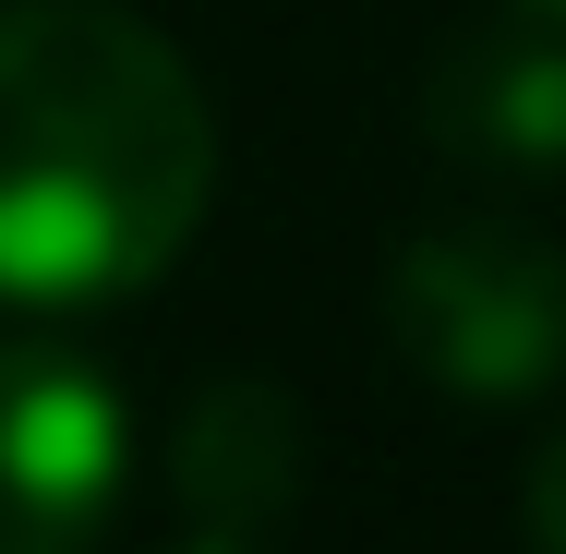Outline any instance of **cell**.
I'll use <instances>...</instances> for the list:
<instances>
[{
    "instance_id": "cell-2",
    "label": "cell",
    "mask_w": 566,
    "mask_h": 554,
    "mask_svg": "<svg viewBox=\"0 0 566 554\" xmlns=\"http://www.w3.org/2000/svg\"><path fill=\"white\" fill-rule=\"evenodd\" d=\"M386 337L447 398H543L566 374V253L506 218L410 229L386 265Z\"/></svg>"
},
{
    "instance_id": "cell-8",
    "label": "cell",
    "mask_w": 566,
    "mask_h": 554,
    "mask_svg": "<svg viewBox=\"0 0 566 554\" xmlns=\"http://www.w3.org/2000/svg\"><path fill=\"white\" fill-rule=\"evenodd\" d=\"M506 12H543V24H566V0H506Z\"/></svg>"
},
{
    "instance_id": "cell-4",
    "label": "cell",
    "mask_w": 566,
    "mask_h": 554,
    "mask_svg": "<svg viewBox=\"0 0 566 554\" xmlns=\"http://www.w3.org/2000/svg\"><path fill=\"white\" fill-rule=\"evenodd\" d=\"M422 133H434L447 169L555 181V169H566V24L506 12V24L447 36L434 73H422Z\"/></svg>"
},
{
    "instance_id": "cell-7",
    "label": "cell",
    "mask_w": 566,
    "mask_h": 554,
    "mask_svg": "<svg viewBox=\"0 0 566 554\" xmlns=\"http://www.w3.org/2000/svg\"><path fill=\"white\" fill-rule=\"evenodd\" d=\"M181 554H253V543H241V531H206V543H181Z\"/></svg>"
},
{
    "instance_id": "cell-1",
    "label": "cell",
    "mask_w": 566,
    "mask_h": 554,
    "mask_svg": "<svg viewBox=\"0 0 566 554\" xmlns=\"http://www.w3.org/2000/svg\"><path fill=\"white\" fill-rule=\"evenodd\" d=\"M218 206V109L120 0L0 12V302H133Z\"/></svg>"
},
{
    "instance_id": "cell-6",
    "label": "cell",
    "mask_w": 566,
    "mask_h": 554,
    "mask_svg": "<svg viewBox=\"0 0 566 554\" xmlns=\"http://www.w3.org/2000/svg\"><path fill=\"white\" fill-rule=\"evenodd\" d=\"M531 543L566 554V422H555V446L531 458Z\"/></svg>"
},
{
    "instance_id": "cell-3",
    "label": "cell",
    "mask_w": 566,
    "mask_h": 554,
    "mask_svg": "<svg viewBox=\"0 0 566 554\" xmlns=\"http://www.w3.org/2000/svg\"><path fill=\"white\" fill-rule=\"evenodd\" d=\"M133 494V398L73 337H0V554H97Z\"/></svg>"
},
{
    "instance_id": "cell-5",
    "label": "cell",
    "mask_w": 566,
    "mask_h": 554,
    "mask_svg": "<svg viewBox=\"0 0 566 554\" xmlns=\"http://www.w3.org/2000/svg\"><path fill=\"white\" fill-rule=\"evenodd\" d=\"M302 470H314L302 410H290L277 386H253V374H218V386L181 410V446H169L181 506H193L206 531H241V543L302 506Z\"/></svg>"
}]
</instances>
